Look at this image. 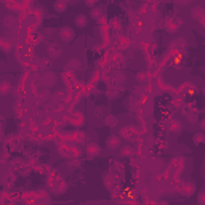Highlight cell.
<instances>
[{
    "mask_svg": "<svg viewBox=\"0 0 205 205\" xmlns=\"http://www.w3.org/2000/svg\"><path fill=\"white\" fill-rule=\"evenodd\" d=\"M59 37L63 40H66V42H71V40L74 38V31L71 29V27H63V29L59 31Z\"/></svg>",
    "mask_w": 205,
    "mask_h": 205,
    "instance_id": "1",
    "label": "cell"
},
{
    "mask_svg": "<svg viewBox=\"0 0 205 205\" xmlns=\"http://www.w3.org/2000/svg\"><path fill=\"white\" fill-rule=\"evenodd\" d=\"M106 144H107L109 149H115V147L120 146V138H119V136H115V135H112V136H109V138H107Z\"/></svg>",
    "mask_w": 205,
    "mask_h": 205,
    "instance_id": "2",
    "label": "cell"
},
{
    "mask_svg": "<svg viewBox=\"0 0 205 205\" xmlns=\"http://www.w3.org/2000/svg\"><path fill=\"white\" fill-rule=\"evenodd\" d=\"M74 23H75L79 27H85V26L88 24V18H87V15H77L75 19H74Z\"/></svg>",
    "mask_w": 205,
    "mask_h": 205,
    "instance_id": "3",
    "label": "cell"
},
{
    "mask_svg": "<svg viewBox=\"0 0 205 205\" xmlns=\"http://www.w3.org/2000/svg\"><path fill=\"white\" fill-rule=\"evenodd\" d=\"M48 54L51 58H58V56H61V50L56 47V45H51L50 48H48Z\"/></svg>",
    "mask_w": 205,
    "mask_h": 205,
    "instance_id": "4",
    "label": "cell"
},
{
    "mask_svg": "<svg viewBox=\"0 0 205 205\" xmlns=\"http://www.w3.org/2000/svg\"><path fill=\"white\" fill-rule=\"evenodd\" d=\"M87 151H88V154H91V156H96V154H100V146L95 144V143H90L88 147H87Z\"/></svg>",
    "mask_w": 205,
    "mask_h": 205,
    "instance_id": "5",
    "label": "cell"
},
{
    "mask_svg": "<svg viewBox=\"0 0 205 205\" xmlns=\"http://www.w3.org/2000/svg\"><path fill=\"white\" fill-rule=\"evenodd\" d=\"M54 77H56V74H53V72L45 74V85H47V87H50V85H53V84H54V80H56Z\"/></svg>",
    "mask_w": 205,
    "mask_h": 205,
    "instance_id": "6",
    "label": "cell"
},
{
    "mask_svg": "<svg viewBox=\"0 0 205 205\" xmlns=\"http://www.w3.org/2000/svg\"><path fill=\"white\" fill-rule=\"evenodd\" d=\"M104 124H106L107 127H114V125H117V117H115V115H109V117H106Z\"/></svg>",
    "mask_w": 205,
    "mask_h": 205,
    "instance_id": "7",
    "label": "cell"
},
{
    "mask_svg": "<svg viewBox=\"0 0 205 205\" xmlns=\"http://www.w3.org/2000/svg\"><path fill=\"white\" fill-rule=\"evenodd\" d=\"M67 67H69V69H79V67H80V61L79 59H71L69 63H67Z\"/></svg>",
    "mask_w": 205,
    "mask_h": 205,
    "instance_id": "8",
    "label": "cell"
},
{
    "mask_svg": "<svg viewBox=\"0 0 205 205\" xmlns=\"http://www.w3.org/2000/svg\"><path fill=\"white\" fill-rule=\"evenodd\" d=\"M11 90V84L10 82H2V95H7Z\"/></svg>",
    "mask_w": 205,
    "mask_h": 205,
    "instance_id": "9",
    "label": "cell"
},
{
    "mask_svg": "<svg viewBox=\"0 0 205 205\" xmlns=\"http://www.w3.org/2000/svg\"><path fill=\"white\" fill-rule=\"evenodd\" d=\"M66 8H67L66 2H56V3H54V10H56V11H64Z\"/></svg>",
    "mask_w": 205,
    "mask_h": 205,
    "instance_id": "10",
    "label": "cell"
},
{
    "mask_svg": "<svg viewBox=\"0 0 205 205\" xmlns=\"http://www.w3.org/2000/svg\"><path fill=\"white\" fill-rule=\"evenodd\" d=\"M194 140H196V143H202V141H205V135L203 133H197L194 136Z\"/></svg>",
    "mask_w": 205,
    "mask_h": 205,
    "instance_id": "11",
    "label": "cell"
},
{
    "mask_svg": "<svg viewBox=\"0 0 205 205\" xmlns=\"http://www.w3.org/2000/svg\"><path fill=\"white\" fill-rule=\"evenodd\" d=\"M131 152H133V151H131L130 147H125V149H124V154H122V156H125V157H127V156H131Z\"/></svg>",
    "mask_w": 205,
    "mask_h": 205,
    "instance_id": "12",
    "label": "cell"
},
{
    "mask_svg": "<svg viewBox=\"0 0 205 205\" xmlns=\"http://www.w3.org/2000/svg\"><path fill=\"white\" fill-rule=\"evenodd\" d=\"M100 13H101L100 10H93V11H91V16H93V18H98V16H100Z\"/></svg>",
    "mask_w": 205,
    "mask_h": 205,
    "instance_id": "13",
    "label": "cell"
},
{
    "mask_svg": "<svg viewBox=\"0 0 205 205\" xmlns=\"http://www.w3.org/2000/svg\"><path fill=\"white\" fill-rule=\"evenodd\" d=\"M200 128H202V131H205V119L200 120Z\"/></svg>",
    "mask_w": 205,
    "mask_h": 205,
    "instance_id": "14",
    "label": "cell"
},
{
    "mask_svg": "<svg viewBox=\"0 0 205 205\" xmlns=\"http://www.w3.org/2000/svg\"><path fill=\"white\" fill-rule=\"evenodd\" d=\"M85 5H87V7H93V5H95V2H85Z\"/></svg>",
    "mask_w": 205,
    "mask_h": 205,
    "instance_id": "15",
    "label": "cell"
},
{
    "mask_svg": "<svg viewBox=\"0 0 205 205\" xmlns=\"http://www.w3.org/2000/svg\"><path fill=\"white\" fill-rule=\"evenodd\" d=\"M203 95H205V87H203Z\"/></svg>",
    "mask_w": 205,
    "mask_h": 205,
    "instance_id": "16",
    "label": "cell"
}]
</instances>
